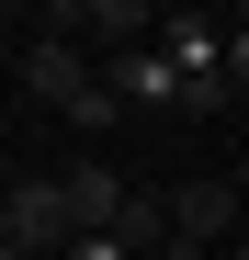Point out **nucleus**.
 <instances>
[{
    "label": "nucleus",
    "instance_id": "nucleus-5",
    "mask_svg": "<svg viewBox=\"0 0 249 260\" xmlns=\"http://www.w3.org/2000/svg\"><path fill=\"white\" fill-rule=\"evenodd\" d=\"M147 23H159V0H79V46H91V57L102 46H136Z\"/></svg>",
    "mask_w": 249,
    "mask_h": 260
},
{
    "label": "nucleus",
    "instance_id": "nucleus-6",
    "mask_svg": "<svg viewBox=\"0 0 249 260\" xmlns=\"http://www.w3.org/2000/svg\"><path fill=\"white\" fill-rule=\"evenodd\" d=\"M68 124H79V136H113V124H124V113H113V91H102V79H91V91H79V102H68Z\"/></svg>",
    "mask_w": 249,
    "mask_h": 260
},
{
    "label": "nucleus",
    "instance_id": "nucleus-4",
    "mask_svg": "<svg viewBox=\"0 0 249 260\" xmlns=\"http://www.w3.org/2000/svg\"><path fill=\"white\" fill-rule=\"evenodd\" d=\"M46 181H57V204H68V238H102V226H113V204L136 192L113 158H68V170H46Z\"/></svg>",
    "mask_w": 249,
    "mask_h": 260
},
{
    "label": "nucleus",
    "instance_id": "nucleus-2",
    "mask_svg": "<svg viewBox=\"0 0 249 260\" xmlns=\"http://www.w3.org/2000/svg\"><path fill=\"white\" fill-rule=\"evenodd\" d=\"M12 79H23V102H46V113H68L79 91H91V46H68V34H34V46L12 57Z\"/></svg>",
    "mask_w": 249,
    "mask_h": 260
},
{
    "label": "nucleus",
    "instance_id": "nucleus-3",
    "mask_svg": "<svg viewBox=\"0 0 249 260\" xmlns=\"http://www.w3.org/2000/svg\"><path fill=\"white\" fill-rule=\"evenodd\" d=\"M0 215H12V249H23V260H57V249H68V204H57V181H46V170L0 181Z\"/></svg>",
    "mask_w": 249,
    "mask_h": 260
},
{
    "label": "nucleus",
    "instance_id": "nucleus-8",
    "mask_svg": "<svg viewBox=\"0 0 249 260\" xmlns=\"http://www.w3.org/2000/svg\"><path fill=\"white\" fill-rule=\"evenodd\" d=\"M0 260H23V249H12V238H0Z\"/></svg>",
    "mask_w": 249,
    "mask_h": 260
},
{
    "label": "nucleus",
    "instance_id": "nucleus-7",
    "mask_svg": "<svg viewBox=\"0 0 249 260\" xmlns=\"http://www.w3.org/2000/svg\"><path fill=\"white\" fill-rule=\"evenodd\" d=\"M57 260H136V249H124V238H113V226H102V238H68V249H57Z\"/></svg>",
    "mask_w": 249,
    "mask_h": 260
},
{
    "label": "nucleus",
    "instance_id": "nucleus-1",
    "mask_svg": "<svg viewBox=\"0 0 249 260\" xmlns=\"http://www.w3.org/2000/svg\"><path fill=\"white\" fill-rule=\"evenodd\" d=\"M159 215H170V238H181V249H215V238H238V170H204V181L159 192Z\"/></svg>",
    "mask_w": 249,
    "mask_h": 260
}]
</instances>
